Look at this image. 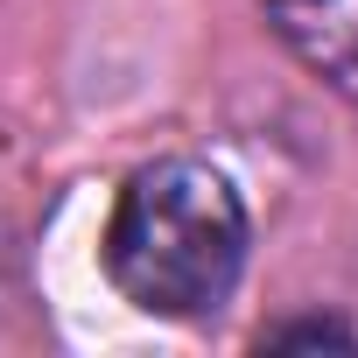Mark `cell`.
<instances>
[{
  "mask_svg": "<svg viewBox=\"0 0 358 358\" xmlns=\"http://www.w3.org/2000/svg\"><path fill=\"white\" fill-rule=\"evenodd\" d=\"M253 218L225 169L204 155H162L141 162L106 218V281L141 309L169 323L218 316L246 274Z\"/></svg>",
  "mask_w": 358,
  "mask_h": 358,
  "instance_id": "obj_1",
  "label": "cell"
},
{
  "mask_svg": "<svg viewBox=\"0 0 358 358\" xmlns=\"http://www.w3.org/2000/svg\"><path fill=\"white\" fill-rule=\"evenodd\" d=\"M260 8L309 78L358 99V0H260Z\"/></svg>",
  "mask_w": 358,
  "mask_h": 358,
  "instance_id": "obj_2",
  "label": "cell"
},
{
  "mask_svg": "<svg viewBox=\"0 0 358 358\" xmlns=\"http://www.w3.org/2000/svg\"><path fill=\"white\" fill-rule=\"evenodd\" d=\"M260 351H358V330L344 316H288L260 330Z\"/></svg>",
  "mask_w": 358,
  "mask_h": 358,
  "instance_id": "obj_3",
  "label": "cell"
}]
</instances>
